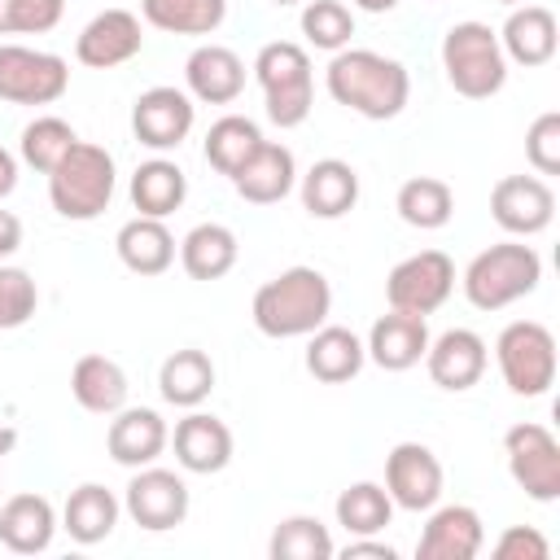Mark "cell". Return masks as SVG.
I'll return each instance as SVG.
<instances>
[{
  "instance_id": "35",
  "label": "cell",
  "mask_w": 560,
  "mask_h": 560,
  "mask_svg": "<svg viewBox=\"0 0 560 560\" xmlns=\"http://www.w3.org/2000/svg\"><path fill=\"white\" fill-rule=\"evenodd\" d=\"M140 13L166 35H210L223 26L228 0H140Z\"/></svg>"
},
{
  "instance_id": "30",
  "label": "cell",
  "mask_w": 560,
  "mask_h": 560,
  "mask_svg": "<svg viewBox=\"0 0 560 560\" xmlns=\"http://www.w3.org/2000/svg\"><path fill=\"white\" fill-rule=\"evenodd\" d=\"M158 389H162V398L171 407H184V411L201 407L210 398V389H214V363H210V354L197 350V346H184V350L166 354L162 368H158Z\"/></svg>"
},
{
  "instance_id": "49",
  "label": "cell",
  "mask_w": 560,
  "mask_h": 560,
  "mask_svg": "<svg viewBox=\"0 0 560 560\" xmlns=\"http://www.w3.org/2000/svg\"><path fill=\"white\" fill-rule=\"evenodd\" d=\"M271 4H280V9H284V4H298V0H271Z\"/></svg>"
},
{
  "instance_id": "25",
  "label": "cell",
  "mask_w": 560,
  "mask_h": 560,
  "mask_svg": "<svg viewBox=\"0 0 560 560\" xmlns=\"http://www.w3.org/2000/svg\"><path fill=\"white\" fill-rule=\"evenodd\" d=\"M298 192H302V206H306L311 219H341L359 201V171L341 158H319L302 175Z\"/></svg>"
},
{
  "instance_id": "8",
  "label": "cell",
  "mask_w": 560,
  "mask_h": 560,
  "mask_svg": "<svg viewBox=\"0 0 560 560\" xmlns=\"http://www.w3.org/2000/svg\"><path fill=\"white\" fill-rule=\"evenodd\" d=\"M503 455L512 481L534 499V503H556L560 499V442L551 438L547 424L521 420L503 433Z\"/></svg>"
},
{
  "instance_id": "44",
  "label": "cell",
  "mask_w": 560,
  "mask_h": 560,
  "mask_svg": "<svg viewBox=\"0 0 560 560\" xmlns=\"http://www.w3.org/2000/svg\"><path fill=\"white\" fill-rule=\"evenodd\" d=\"M341 556H346V560H359V556H376V560H394L398 551H394L389 542H376L372 534H359V538H350V542L341 547Z\"/></svg>"
},
{
  "instance_id": "50",
  "label": "cell",
  "mask_w": 560,
  "mask_h": 560,
  "mask_svg": "<svg viewBox=\"0 0 560 560\" xmlns=\"http://www.w3.org/2000/svg\"><path fill=\"white\" fill-rule=\"evenodd\" d=\"M499 4H521V0H499Z\"/></svg>"
},
{
  "instance_id": "2",
  "label": "cell",
  "mask_w": 560,
  "mask_h": 560,
  "mask_svg": "<svg viewBox=\"0 0 560 560\" xmlns=\"http://www.w3.org/2000/svg\"><path fill=\"white\" fill-rule=\"evenodd\" d=\"M332 311V284L319 267H284L254 293V328L262 337L289 341V337H311L319 324H328Z\"/></svg>"
},
{
  "instance_id": "3",
  "label": "cell",
  "mask_w": 560,
  "mask_h": 560,
  "mask_svg": "<svg viewBox=\"0 0 560 560\" xmlns=\"http://www.w3.org/2000/svg\"><path fill=\"white\" fill-rule=\"evenodd\" d=\"M114 184H118V171H114L109 149L92 140H74L70 153L48 171V201L61 219L88 223L101 210H109Z\"/></svg>"
},
{
  "instance_id": "10",
  "label": "cell",
  "mask_w": 560,
  "mask_h": 560,
  "mask_svg": "<svg viewBox=\"0 0 560 560\" xmlns=\"http://www.w3.org/2000/svg\"><path fill=\"white\" fill-rule=\"evenodd\" d=\"M455 289V262L442 249H420L385 276V302L407 315H433Z\"/></svg>"
},
{
  "instance_id": "34",
  "label": "cell",
  "mask_w": 560,
  "mask_h": 560,
  "mask_svg": "<svg viewBox=\"0 0 560 560\" xmlns=\"http://www.w3.org/2000/svg\"><path fill=\"white\" fill-rule=\"evenodd\" d=\"M258 144H262V131H258L254 118H245V114H223V118H214L210 131H206V162H210L219 175L232 179V175L258 153Z\"/></svg>"
},
{
  "instance_id": "37",
  "label": "cell",
  "mask_w": 560,
  "mask_h": 560,
  "mask_svg": "<svg viewBox=\"0 0 560 560\" xmlns=\"http://www.w3.org/2000/svg\"><path fill=\"white\" fill-rule=\"evenodd\" d=\"M74 140H79V136H74V127H70L66 118H57V114H39V118H31V122L22 127L18 158H22L31 171L48 175V171L70 153Z\"/></svg>"
},
{
  "instance_id": "5",
  "label": "cell",
  "mask_w": 560,
  "mask_h": 560,
  "mask_svg": "<svg viewBox=\"0 0 560 560\" xmlns=\"http://www.w3.org/2000/svg\"><path fill=\"white\" fill-rule=\"evenodd\" d=\"M254 79L262 88L267 118L276 127H302L315 101V70L302 44L293 39H271L254 57Z\"/></svg>"
},
{
  "instance_id": "13",
  "label": "cell",
  "mask_w": 560,
  "mask_h": 560,
  "mask_svg": "<svg viewBox=\"0 0 560 560\" xmlns=\"http://www.w3.org/2000/svg\"><path fill=\"white\" fill-rule=\"evenodd\" d=\"M442 486H446L442 459L424 442H398L385 455V494L394 499V508L429 512L442 499Z\"/></svg>"
},
{
  "instance_id": "12",
  "label": "cell",
  "mask_w": 560,
  "mask_h": 560,
  "mask_svg": "<svg viewBox=\"0 0 560 560\" xmlns=\"http://www.w3.org/2000/svg\"><path fill=\"white\" fill-rule=\"evenodd\" d=\"M192 122H197L192 96L179 92V88H166V83L140 92L136 105H131V131H136V140H140L144 149H153V153L179 149V144L188 140Z\"/></svg>"
},
{
  "instance_id": "7",
  "label": "cell",
  "mask_w": 560,
  "mask_h": 560,
  "mask_svg": "<svg viewBox=\"0 0 560 560\" xmlns=\"http://www.w3.org/2000/svg\"><path fill=\"white\" fill-rule=\"evenodd\" d=\"M494 359L516 398H542L556 385V337L538 319H512L494 341Z\"/></svg>"
},
{
  "instance_id": "20",
  "label": "cell",
  "mask_w": 560,
  "mask_h": 560,
  "mask_svg": "<svg viewBox=\"0 0 560 560\" xmlns=\"http://www.w3.org/2000/svg\"><path fill=\"white\" fill-rule=\"evenodd\" d=\"M166 442H171V429H166V420L153 407H122V411H114L109 433H105V451L122 468L153 464L166 451Z\"/></svg>"
},
{
  "instance_id": "47",
  "label": "cell",
  "mask_w": 560,
  "mask_h": 560,
  "mask_svg": "<svg viewBox=\"0 0 560 560\" xmlns=\"http://www.w3.org/2000/svg\"><path fill=\"white\" fill-rule=\"evenodd\" d=\"M13 446H18V429H13L9 420H0V459H4Z\"/></svg>"
},
{
  "instance_id": "14",
  "label": "cell",
  "mask_w": 560,
  "mask_h": 560,
  "mask_svg": "<svg viewBox=\"0 0 560 560\" xmlns=\"http://www.w3.org/2000/svg\"><path fill=\"white\" fill-rule=\"evenodd\" d=\"M490 214L508 236H538L556 219V192L538 175H503L490 188Z\"/></svg>"
},
{
  "instance_id": "24",
  "label": "cell",
  "mask_w": 560,
  "mask_h": 560,
  "mask_svg": "<svg viewBox=\"0 0 560 560\" xmlns=\"http://www.w3.org/2000/svg\"><path fill=\"white\" fill-rule=\"evenodd\" d=\"M52 534H57V512L44 494H9L0 503V542L13 551V556H39L52 547Z\"/></svg>"
},
{
  "instance_id": "32",
  "label": "cell",
  "mask_w": 560,
  "mask_h": 560,
  "mask_svg": "<svg viewBox=\"0 0 560 560\" xmlns=\"http://www.w3.org/2000/svg\"><path fill=\"white\" fill-rule=\"evenodd\" d=\"M236 254H241V241L228 223H197L184 241H179V267L192 276V280H219L236 267Z\"/></svg>"
},
{
  "instance_id": "1",
  "label": "cell",
  "mask_w": 560,
  "mask_h": 560,
  "mask_svg": "<svg viewBox=\"0 0 560 560\" xmlns=\"http://www.w3.org/2000/svg\"><path fill=\"white\" fill-rule=\"evenodd\" d=\"M324 88L337 105L354 109L359 118L385 122L398 118L407 96H411V74L402 61L372 52V48H341L332 52L328 70H324Z\"/></svg>"
},
{
  "instance_id": "42",
  "label": "cell",
  "mask_w": 560,
  "mask_h": 560,
  "mask_svg": "<svg viewBox=\"0 0 560 560\" xmlns=\"http://www.w3.org/2000/svg\"><path fill=\"white\" fill-rule=\"evenodd\" d=\"M525 158L538 175H560V114L547 109L525 131Z\"/></svg>"
},
{
  "instance_id": "31",
  "label": "cell",
  "mask_w": 560,
  "mask_h": 560,
  "mask_svg": "<svg viewBox=\"0 0 560 560\" xmlns=\"http://www.w3.org/2000/svg\"><path fill=\"white\" fill-rule=\"evenodd\" d=\"M188 197V175L171 158H149L131 171V206L149 219H166L184 206Z\"/></svg>"
},
{
  "instance_id": "16",
  "label": "cell",
  "mask_w": 560,
  "mask_h": 560,
  "mask_svg": "<svg viewBox=\"0 0 560 560\" xmlns=\"http://www.w3.org/2000/svg\"><path fill=\"white\" fill-rule=\"evenodd\" d=\"M486 363H490V350L472 328H446L442 337H429L424 368L438 389H451V394L472 389L486 376Z\"/></svg>"
},
{
  "instance_id": "45",
  "label": "cell",
  "mask_w": 560,
  "mask_h": 560,
  "mask_svg": "<svg viewBox=\"0 0 560 560\" xmlns=\"http://www.w3.org/2000/svg\"><path fill=\"white\" fill-rule=\"evenodd\" d=\"M22 245V219L13 210H0V258H9Z\"/></svg>"
},
{
  "instance_id": "40",
  "label": "cell",
  "mask_w": 560,
  "mask_h": 560,
  "mask_svg": "<svg viewBox=\"0 0 560 560\" xmlns=\"http://www.w3.org/2000/svg\"><path fill=\"white\" fill-rule=\"evenodd\" d=\"M66 0H0V35H44L61 22Z\"/></svg>"
},
{
  "instance_id": "38",
  "label": "cell",
  "mask_w": 560,
  "mask_h": 560,
  "mask_svg": "<svg viewBox=\"0 0 560 560\" xmlns=\"http://www.w3.org/2000/svg\"><path fill=\"white\" fill-rule=\"evenodd\" d=\"M267 551H271V560H328V556H337L332 534L319 516H284L271 529Z\"/></svg>"
},
{
  "instance_id": "41",
  "label": "cell",
  "mask_w": 560,
  "mask_h": 560,
  "mask_svg": "<svg viewBox=\"0 0 560 560\" xmlns=\"http://www.w3.org/2000/svg\"><path fill=\"white\" fill-rule=\"evenodd\" d=\"M39 306V289L22 267H0V332L22 328Z\"/></svg>"
},
{
  "instance_id": "27",
  "label": "cell",
  "mask_w": 560,
  "mask_h": 560,
  "mask_svg": "<svg viewBox=\"0 0 560 560\" xmlns=\"http://www.w3.org/2000/svg\"><path fill=\"white\" fill-rule=\"evenodd\" d=\"M114 249H118V262L136 276H162L171 262H175V236L162 219H149V214H136L118 228L114 236Z\"/></svg>"
},
{
  "instance_id": "15",
  "label": "cell",
  "mask_w": 560,
  "mask_h": 560,
  "mask_svg": "<svg viewBox=\"0 0 560 560\" xmlns=\"http://www.w3.org/2000/svg\"><path fill=\"white\" fill-rule=\"evenodd\" d=\"M486 547L481 512L468 503H433L416 542V560H472Z\"/></svg>"
},
{
  "instance_id": "9",
  "label": "cell",
  "mask_w": 560,
  "mask_h": 560,
  "mask_svg": "<svg viewBox=\"0 0 560 560\" xmlns=\"http://www.w3.org/2000/svg\"><path fill=\"white\" fill-rule=\"evenodd\" d=\"M70 88V66L57 52L0 44V101L9 105H52Z\"/></svg>"
},
{
  "instance_id": "48",
  "label": "cell",
  "mask_w": 560,
  "mask_h": 560,
  "mask_svg": "<svg viewBox=\"0 0 560 560\" xmlns=\"http://www.w3.org/2000/svg\"><path fill=\"white\" fill-rule=\"evenodd\" d=\"M354 4H359L363 13H389V9L398 4V0H354Z\"/></svg>"
},
{
  "instance_id": "21",
  "label": "cell",
  "mask_w": 560,
  "mask_h": 560,
  "mask_svg": "<svg viewBox=\"0 0 560 560\" xmlns=\"http://www.w3.org/2000/svg\"><path fill=\"white\" fill-rule=\"evenodd\" d=\"M499 48L508 61L525 66V70H538L556 57L560 48V26H556V13L547 4H521L508 13L503 31H499Z\"/></svg>"
},
{
  "instance_id": "28",
  "label": "cell",
  "mask_w": 560,
  "mask_h": 560,
  "mask_svg": "<svg viewBox=\"0 0 560 560\" xmlns=\"http://www.w3.org/2000/svg\"><path fill=\"white\" fill-rule=\"evenodd\" d=\"M118 512H122V503L114 499V490H105L101 481H83V486L70 490V499L61 508V529L79 547H96V542H105L114 534Z\"/></svg>"
},
{
  "instance_id": "17",
  "label": "cell",
  "mask_w": 560,
  "mask_h": 560,
  "mask_svg": "<svg viewBox=\"0 0 560 560\" xmlns=\"http://www.w3.org/2000/svg\"><path fill=\"white\" fill-rule=\"evenodd\" d=\"M140 48H144V31H140V18L131 9H105V13H96L79 31V39H74V57L88 70H114V66L131 61Z\"/></svg>"
},
{
  "instance_id": "6",
  "label": "cell",
  "mask_w": 560,
  "mask_h": 560,
  "mask_svg": "<svg viewBox=\"0 0 560 560\" xmlns=\"http://www.w3.org/2000/svg\"><path fill=\"white\" fill-rule=\"evenodd\" d=\"M442 70L446 83L468 101H490L508 83V57L499 48V31L486 22H455L442 35Z\"/></svg>"
},
{
  "instance_id": "18",
  "label": "cell",
  "mask_w": 560,
  "mask_h": 560,
  "mask_svg": "<svg viewBox=\"0 0 560 560\" xmlns=\"http://www.w3.org/2000/svg\"><path fill=\"white\" fill-rule=\"evenodd\" d=\"M171 446H175V464L184 472H223L232 464V429L210 416V411H188L184 420H175V433H171Z\"/></svg>"
},
{
  "instance_id": "36",
  "label": "cell",
  "mask_w": 560,
  "mask_h": 560,
  "mask_svg": "<svg viewBox=\"0 0 560 560\" xmlns=\"http://www.w3.org/2000/svg\"><path fill=\"white\" fill-rule=\"evenodd\" d=\"M394 521V499L376 481H354L337 494V525L359 538V534H381Z\"/></svg>"
},
{
  "instance_id": "26",
  "label": "cell",
  "mask_w": 560,
  "mask_h": 560,
  "mask_svg": "<svg viewBox=\"0 0 560 560\" xmlns=\"http://www.w3.org/2000/svg\"><path fill=\"white\" fill-rule=\"evenodd\" d=\"M363 363H368L363 341L350 328H341V324H319L311 332V341H306V372L315 381H324V385L354 381L363 372Z\"/></svg>"
},
{
  "instance_id": "19",
  "label": "cell",
  "mask_w": 560,
  "mask_h": 560,
  "mask_svg": "<svg viewBox=\"0 0 560 560\" xmlns=\"http://www.w3.org/2000/svg\"><path fill=\"white\" fill-rule=\"evenodd\" d=\"M184 83L201 105H232L245 92V61L223 44H197L184 61Z\"/></svg>"
},
{
  "instance_id": "23",
  "label": "cell",
  "mask_w": 560,
  "mask_h": 560,
  "mask_svg": "<svg viewBox=\"0 0 560 560\" xmlns=\"http://www.w3.org/2000/svg\"><path fill=\"white\" fill-rule=\"evenodd\" d=\"M293 184H298V162L276 140H262L258 153L232 175L236 197L249 201V206H276V201H284L293 192Z\"/></svg>"
},
{
  "instance_id": "4",
  "label": "cell",
  "mask_w": 560,
  "mask_h": 560,
  "mask_svg": "<svg viewBox=\"0 0 560 560\" xmlns=\"http://www.w3.org/2000/svg\"><path fill=\"white\" fill-rule=\"evenodd\" d=\"M542 280V258L534 245L525 241H499L490 249H481L468 267H464V298L477 311H503L512 302H521L525 293H534Z\"/></svg>"
},
{
  "instance_id": "33",
  "label": "cell",
  "mask_w": 560,
  "mask_h": 560,
  "mask_svg": "<svg viewBox=\"0 0 560 560\" xmlns=\"http://www.w3.org/2000/svg\"><path fill=\"white\" fill-rule=\"evenodd\" d=\"M394 210H398V219H402L407 228L438 232V228H446L451 214H455V192H451V184L438 179V175H416V179H407V184L398 188Z\"/></svg>"
},
{
  "instance_id": "22",
  "label": "cell",
  "mask_w": 560,
  "mask_h": 560,
  "mask_svg": "<svg viewBox=\"0 0 560 560\" xmlns=\"http://www.w3.org/2000/svg\"><path fill=\"white\" fill-rule=\"evenodd\" d=\"M363 350H368V359L381 372H407L429 350V324H424V315H407V311H394L389 306V315H381L372 324Z\"/></svg>"
},
{
  "instance_id": "46",
  "label": "cell",
  "mask_w": 560,
  "mask_h": 560,
  "mask_svg": "<svg viewBox=\"0 0 560 560\" xmlns=\"http://www.w3.org/2000/svg\"><path fill=\"white\" fill-rule=\"evenodd\" d=\"M13 188H18V158L0 144V201H4Z\"/></svg>"
},
{
  "instance_id": "43",
  "label": "cell",
  "mask_w": 560,
  "mask_h": 560,
  "mask_svg": "<svg viewBox=\"0 0 560 560\" xmlns=\"http://www.w3.org/2000/svg\"><path fill=\"white\" fill-rule=\"evenodd\" d=\"M490 551H494V560H547L551 556V542L534 525H508L494 538Z\"/></svg>"
},
{
  "instance_id": "29",
  "label": "cell",
  "mask_w": 560,
  "mask_h": 560,
  "mask_svg": "<svg viewBox=\"0 0 560 560\" xmlns=\"http://www.w3.org/2000/svg\"><path fill=\"white\" fill-rule=\"evenodd\" d=\"M127 372L109 354H83L70 372V394L92 416H114L127 407Z\"/></svg>"
},
{
  "instance_id": "11",
  "label": "cell",
  "mask_w": 560,
  "mask_h": 560,
  "mask_svg": "<svg viewBox=\"0 0 560 560\" xmlns=\"http://www.w3.org/2000/svg\"><path fill=\"white\" fill-rule=\"evenodd\" d=\"M122 512H127L140 529H149V534L175 529V525H184V516H188V486H184L179 472L144 464V468H136V477L127 481Z\"/></svg>"
},
{
  "instance_id": "39",
  "label": "cell",
  "mask_w": 560,
  "mask_h": 560,
  "mask_svg": "<svg viewBox=\"0 0 560 560\" xmlns=\"http://www.w3.org/2000/svg\"><path fill=\"white\" fill-rule=\"evenodd\" d=\"M302 35H306V44H315L324 52H341V48H350L354 13L341 0H306V9H302Z\"/></svg>"
}]
</instances>
